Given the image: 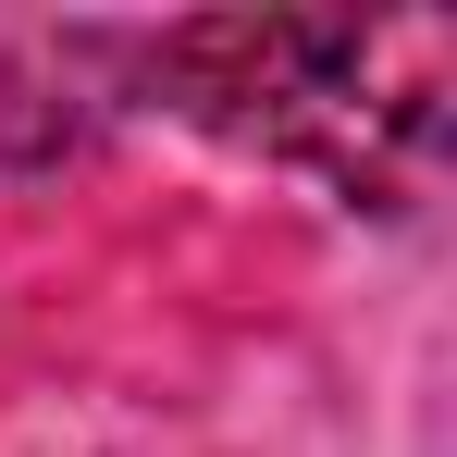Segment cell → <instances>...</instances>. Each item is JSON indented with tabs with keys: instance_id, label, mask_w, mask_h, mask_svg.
Instances as JSON below:
<instances>
[{
	"instance_id": "1",
	"label": "cell",
	"mask_w": 457,
	"mask_h": 457,
	"mask_svg": "<svg viewBox=\"0 0 457 457\" xmlns=\"http://www.w3.org/2000/svg\"><path fill=\"white\" fill-rule=\"evenodd\" d=\"M149 75L211 137H247L371 198H395L445 137V25H173Z\"/></svg>"
}]
</instances>
